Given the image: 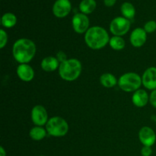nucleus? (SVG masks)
Masks as SVG:
<instances>
[{
  "mask_svg": "<svg viewBox=\"0 0 156 156\" xmlns=\"http://www.w3.org/2000/svg\"><path fill=\"white\" fill-rule=\"evenodd\" d=\"M117 0H104V3L107 7H112L115 5Z\"/></svg>",
  "mask_w": 156,
  "mask_h": 156,
  "instance_id": "obj_27",
  "label": "nucleus"
},
{
  "mask_svg": "<svg viewBox=\"0 0 156 156\" xmlns=\"http://www.w3.org/2000/svg\"><path fill=\"white\" fill-rule=\"evenodd\" d=\"M16 73L19 79L23 82H30L34 77V71L28 64H20L17 68Z\"/></svg>",
  "mask_w": 156,
  "mask_h": 156,
  "instance_id": "obj_13",
  "label": "nucleus"
},
{
  "mask_svg": "<svg viewBox=\"0 0 156 156\" xmlns=\"http://www.w3.org/2000/svg\"><path fill=\"white\" fill-rule=\"evenodd\" d=\"M40 156H45V155H40Z\"/></svg>",
  "mask_w": 156,
  "mask_h": 156,
  "instance_id": "obj_29",
  "label": "nucleus"
},
{
  "mask_svg": "<svg viewBox=\"0 0 156 156\" xmlns=\"http://www.w3.org/2000/svg\"><path fill=\"white\" fill-rule=\"evenodd\" d=\"M139 140L144 146L152 147L156 141V135L152 128L143 126L139 132Z\"/></svg>",
  "mask_w": 156,
  "mask_h": 156,
  "instance_id": "obj_10",
  "label": "nucleus"
},
{
  "mask_svg": "<svg viewBox=\"0 0 156 156\" xmlns=\"http://www.w3.org/2000/svg\"><path fill=\"white\" fill-rule=\"evenodd\" d=\"M8 42V34L3 29L0 30V48L3 49Z\"/></svg>",
  "mask_w": 156,
  "mask_h": 156,
  "instance_id": "obj_23",
  "label": "nucleus"
},
{
  "mask_svg": "<svg viewBox=\"0 0 156 156\" xmlns=\"http://www.w3.org/2000/svg\"><path fill=\"white\" fill-rule=\"evenodd\" d=\"M143 29L147 34L153 33L156 30V21H149L144 24Z\"/></svg>",
  "mask_w": 156,
  "mask_h": 156,
  "instance_id": "obj_22",
  "label": "nucleus"
},
{
  "mask_svg": "<svg viewBox=\"0 0 156 156\" xmlns=\"http://www.w3.org/2000/svg\"><path fill=\"white\" fill-rule=\"evenodd\" d=\"M149 103L152 107L156 108V89L153 90L149 95Z\"/></svg>",
  "mask_w": 156,
  "mask_h": 156,
  "instance_id": "obj_25",
  "label": "nucleus"
},
{
  "mask_svg": "<svg viewBox=\"0 0 156 156\" xmlns=\"http://www.w3.org/2000/svg\"><path fill=\"white\" fill-rule=\"evenodd\" d=\"M82 66L80 61L75 58L67 59L60 62L59 67V75L63 80L73 82L80 76Z\"/></svg>",
  "mask_w": 156,
  "mask_h": 156,
  "instance_id": "obj_3",
  "label": "nucleus"
},
{
  "mask_svg": "<svg viewBox=\"0 0 156 156\" xmlns=\"http://www.w3.org/2000/svg\"><path fill=\"white\" fill-rule=\"evenodd\" d=\"M120 11H121L123 16L129 20L133 18L136 15L135 7L132 3L128 2L122 4L121 7H120Z\"/></svg>",
  "mask_w": 156,
  "mask_h": 156,
  "instance_id": "obj_19",
  "label": "nucleus"
},
{
  "mask_svg": "<svg viewBox=\"0 0 156 156\" xmlns=\"http://www.w3.org/2000/svg\"><path fill=\"white\" fill-rule=\"evenodd\" d=\"M152 154V149L151 146H143L141 149L142 156H151Z\"/></svg>",
  "mask_w": 156,
  "mask_h": 156,
  "instance_id": "obj_24",
  "label": "nucleus"
},
{
  "mask_svg": "<svg viewBox=\"0 0 156 156\" xmlns=\"http://www.w3.org/2000/svg\"><path fill=\"white\" fill-rule=\"evenodd\" d=\"M100 82L105 88H113L118 83V81L117 80V78L114 75L107 73L101 76Z\"/></svg>",
  "mask_w": 156,
  "mask_h": 156,
  "instance_id": "obj_16",
  "label": "nucleus"
},
{
  "mask_svg": "<svg viewBox=\"0 0 156 156\" xmlns=\"http://www.w3.org/2000/svg\"><path fill=\"white\" fill-rule=\"evenodd\" d=\"M97 3L95 0H82L79 4V10L81 11V13L88 15L94 12Z\"/></svg>",
  "mask_w": 156,
  "mask_h": 156,
  "instance_id": "obj_18",
  "label": "nucleus"
},
{
  "mask_svg": "<svg viewBox=\"0 0 156 156\" xmlns=\"http://www.w3.org/2000/svg\"><path fill=\"white\" fill-rule=\"evenodd\" d=\"M47 133V129H44L43 126H35L30 130L29 136L34 141H41L45 138Z\"/></svg>",
  "mask_w": 156,
  "mask_h": 156,
  "instance_id": "obj_17",
  "label": "nucleus"
},
{
  "mask_svg": "<svg viewBox=\"0 0 156 156\" xmlns=\"http://www.w3.org/2000/svg\"><path fill=\"white\" fill-rule=\"evenodd\" d=\"M132 101L135 106L143 108L149 101V96L144 89H139L134 91L132 97Z\"/></svg>",
  "mask_w": 156,
  "mask_h": 156,
  "instance_id": "obj_14",
  "label": "nucleus"
},
{
  "mask_svg": "<svg viewBox=\"0 0 156 156\" xmlns=\"http://www.w3.org/2000/svg\"><path fill=\"white\" fill-rule=\"evenodd\" d=\"M36 51L35 44L27 38L17 40L12 47L14 58L20 64H27L30 62L34 57Z\"/></svg>",
  "mask_w": 156,
  "mask_h": 156,
  "instance_id": "obj_1",
  "label": "nucleus"
},
{
  "mask_svg": "<svg viewBox=\"0 0 156 156\" xmlns=\"http://www.w3.org/2000/svg\"><path fill=\"white\" fill-rule=\"evenodd\" d=\"M120 88L126 92H134L140 88L143 85L142 77L136 73H126L122 75L118 79Z\"/></svg>",
  "mask_w": 156,
  "mask_h": 156,
  "instance_id": "obj_4",
  "label": "nucleus"
},
{
  "mask_svg": "<svg viewBox=\"0 0 156 156\" xmlns=\"http://www.w3.org/2000/svg\"><path fill=\"white\" fill-rule=\"evenodd\" d=\"M73 30L77 34H85L89 29V19L87 15L83 13H77L73 16L72 20Z\"/></svg>",
  "mask_w": 156,
  "mask_h": 156,
  "instance_id": "obj_8",
  "label": "nucleus"
},
{
  "mask_svg": "<svg viewBox=\"0 0 156 156\" xmlns=\"http://www.w3.org/2000/svg\"><path fill=\"white\" fill-rule=\"evenodd\" d=\"M1 23L3 27H6V28H11L16 24L17 18L13 13L7 12L2 17Z\"/></svg>",
  "mask_w": 156,
  "mask_h": 156,
  "instance_id": "obj_20",
  "label": "nucleus"
},
{
  "mask_svg": "<svg viewBox=\"0 0 156 156\" xmlns=\"http://www.w3.org/2000/svg\"><path fill=\"white\" fill-rule=\"evenodd\" d=\"M143 86L149 90L156 89V67L152 66L146 69L142 76Z\"/></svg>",
  "mask_w": 156,
  "mask_h": 156,
  "instance_id": "obj_11",
  "label": "nucleus"
},
{
  "mask_svg": "<svg viewBox=\"0 0 156 156\" xmlns=\"http://www.w3.org/2000/svg\"><path fill=\"white\" fill-rule=\"evenodd\" d=\"M30 117L35 126H43L48 122V114L47 110L42 105H36L31 110Z\"/></svg>",
  "mask_w": 156,
  "mask_h": 156,
  "instance_id": "obj_7",
  "label": "nucleus"
},
{
  "mask_svg": "<svg viewBox=\"0 0 156 156\" xmlns=\"http://www.w3.org/2000/svg\"><path fill=\"white\" fill-rule=\"evenodd\" d=\"M56 58H57V59L60 62H63V61L66 60V59H67L66 55L65 53H64L63 52H62V51L59 52V53H57V56H56Z\"/></svg>",
  "mask_w": 156,
  "mask_h": 156,
  "instance_id": "obj_26",
  "label": "nucleus"
},
{
  "mask_svg": "<svg viewBox=\"0 0 156 156\" xmlns=\"http://www.w3.org/2000/svg\"><path fill=\"white\" fill-rule=\"evenodd\" d=\"M155 123H156V118H155Z\"/></svg>",
  "mask_w": 156,
  "mask_h": 156,
  "instance_id": "obj_30",
  "label": "nucleus"
},
{
  "mask_svg": "<svg viewBox=\"0 0 156 156\" xmlns=\"http://www.w3.org/2000/svg\"><path fill=\"white\" fill-rule=\"evenodd\" d=\"M147 40V33L141 27L134 29L130 34L129 41L134 47H141L144 45Z\"/></svg>",
  "mask_w": 156,
  "mask_h": 156,
  "instance_id": "obj_12",
  "label": "nucleus"
},
{
  "mask_svg": "<svg viewBox=\"0 0 156 156\" xmlns=\"http://www.w3.org/2000/svg\"><path fill=\"white\" fill-rule=\"evenodd\" d=\"M130 21L124 17H117L110 24V31L114 36H123L130 29Z\"/></svg>",
  "mask_w": 156,
  "mask_h": 156,
  "instance_id": "obj_6",
  "label": "nucleus"
},
{
  "mask_svg": "<svg viewBox=\"0 0 156 156\" xmlns=\"http://www.w3.org/2000/svg\"><path fill=\"white\" fill-rule=\"evenodd\" d=\"M0 156H6V152L2 146L0 147Z\"/></svg>",
  "mask_w": 156,
  "mask_h": 156,
  "instance_id": "obj_28",
  "label": "nucleus"
},
{
  "mask_svg": "<svg viewBox=\"0 0 156 156\" xmlns=\"http://www.w3.org/2000/svg\"><path fill=\"white\" fill-rule=\"evenodd\" d=\"M72 5L69 0H56L53 5V13L56 18H62L70 13Z\"/></svg>",
  "mask_w": 156,
  "mask_h": 156,
  "instance_id": "obj_9",
  "label": "nucleus"
},
{
  "mask_svg": "<svg viewBox=\"0 0 156 156\" xmlns=\"http://www.w3.org/2000/svg\"><path fill=\"white\" fill-rule=\"evenodd\" d=\"M59 61L54 56H47L41 61V66L44 71L50 73L59 69Z\"/></svg>",
  "mask_w": 156,
  "mask_h": 156,
  "instance_id": "obj_15",
  "label": "nucleus"
},
{
  "mask_svg": "<svg viewBox=\"0 0 156 156\" xmlns=\"http://www.w3.org/2000/svg\"><path fill=\"white\" fill-rule=\"evenodd\" d=\"M109 44L111 48L114 50H122L124 49L126 43L124 39L120 36H113L111 37L109 41Z\"/></svg>",
  "mask_w": 156,
  "mask_h": 156,
  "instance_id": "obj_21",
  "label": "nucleus"
},
{
  "mask_svg": "<svg viewBox=\"0 0 156 156\" xmlns=\"http://www.w3.org/2000/svg\"><path fill=\"white\" fill-rule=\"evenodd\" d=\"M110 37L108 31L100 26L89 27L85 34V42L92 50H101L109 44Z\"/></svg>",
  "mask_w": 156,
  "mask_h": 156,
  "instance_id": "obj_2",
  "label": "nucleus"
},
{
  "mask_svg": "<svg viewBox=\"0 0 156 156\" xmlns=\"http://www.w3.org/2000/svg\"><path fill=\"white\" fill-rule=\"evenodd\" d=\"M46 129L49 135L54 137H62L67 134L69 124L65 119L60 117H53L46 124Z\"/></svg>",
  "mask_w": 156,
  "mask_h": 156,
  "instance_id": "obj_5",
  "label": "nucleus"
}]
</instances>
